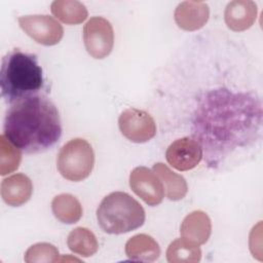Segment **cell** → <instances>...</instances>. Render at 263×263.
<instances>
[{"label": "cell", "mask_w": 263, "mask_h": 263, "mask_svg": "<svg viewBox=\"0 0 263 263\" xmlns=\"http://www.w3.org/2000/svg\"><path fill=\"white\" fill-rule=\"evenodd\" d=\"M3 135L25 153L44 152L61 138L60 113L47 97L39 93L28 97L7 110Z\"/></svg>", "instance_id": "1"}, {"label": "cell", "mask_w": 263, "mask_h": 263, "mask_svg": "<svg viewBox=\"0 0 263 263\" xmlns=\"http://www.w3.org/2000/svg\"><path fill=\"white\" fill-rule=\"evenodd\" d=\"M255 102L246 95H232L227 90L213 92L204 100L200 110L196 113L195 134L201 142L217 139L228 147L238 145L245 139L246 130L255 129Z\"/></svg>", "instance_id": "2"}, {"label": "cell", "mask_w": 263, "mask_h": 263, "mask_svg": "<svg viewBox=\"0 0 263 263\" xmlns=\"http://www.w3.org/2000/svg\"><path fill=\"white\" fill-rule=\"evenodd\" d=\"M43 85V74L36 54L14 48L1 64L0 88L2 99L9 104L37 95Z\"/></svg>", "instance_id": "3"}, {"label": "cell", "mask_w": 263, "mask_h": 263, "mask_svg": "<svg viewBox=\"0 0 263 263\" xmlns=\"http://www.w3.org/2000/svg\"><path fill=\"white\" fill-rule=\"evenodd\" d=\"M146 219L143 206L129 194L115 191L105 196L97 209L99 226L106 233L122 234L141 227Z\"/></svg>", "instance_id": "4"}, {"label": "cell", "mask_w": 263, "mask_h": 263, "mask_svg": "<svg viewBox=\"0 0 263 263\" xmlns=\"http://www.w3.org/2000/svg\"><path fill=\"white\" fill-rule=\"evenodd\" d=\"M95 165V153L91 145L84 139L76 138L67 142L60 150L57 167L69 181L80 182L86 179Z\"/></svg>", "instance_id": "5"}, {"label": "cell", "mask_w": 263, "mask_h": 263, "mask_svg": "<svg viewBox=\"0 0 263 263\" xmlns=\"http://www.w3.org/2000/svg\"><path fill=\"white\" fill-rule=\"evenodd\" d=\"M83 42L86 51L101 60L110 54L114 45V31L111 23L102 17H90L83 28Z\"/></svg>", "instance_id": "6"}, {"label": "cell", "mask_w": 263, "mask_h": 263, "mask_svg": "<svg viewBox=\"0 0 263 263\" xmlns=\"http://www.w3.org/2000/svg\"><path fill=\"white\" fill-rule=\"evenodd\" d=\"M20 27L34 41L51 46L58 44L63 36V26L52 16L45 14L25 15L17 18Z\"/></svg>", "instance_id": "7"}, {"label": "cell", "mask_w": 263, "mask_h": 263, "mask_svg": "<svg viewBox=\"0 0 263 263\" xmlns=\"http://www.w3.org/2000/svg\"><path fill=\"white\" fill-rule=\"evenodd\" d=\"M118 125L121 134L130 142L145 143L156 135V123L146 111L137 108L124 110L119 118Z\"/></svg>", "instance_id": "8"}, {"label": "cell", "mask_w": 263, "mask_h": 263, "mask_svg": "<svg viewBox=\"0 0 263 263\" xmlns=\"http://www.w3.org/2000/svg\"><path fill=\"white\" fill-rule=\"evenodd\" d=\"M129 187L151 206L161 203L164 197V189L159 177L146 166H137L130 172Z\"/></svg>", "instance_id": "9"}, {"label": "cell", "mask_w": 263, "mask_h": 263, "mask_svg": "<svg viewBox=\"0 0 263 263\" xmlns=\"http://www.w3.org/2000/svg\"><path fill=\"white\" fill-rule=\"evenodd\" d=\"M170 165L180 172L194 168L202 158L200 143L191 137H184L173 142L165 152Z\"/></svg>", "instance_id": "10"}, {"label": "cell", "mask_w": 263, "mask_h": 263, "mask_svg": "<svg viewBox=\"0 0 263 263\" xmlns=\"http://www.w3.org/2000/svg\"><path fill=\"white\" fill-rule=\"evenodd\" d=\"M210 16L209 5L198 1L181 2L175 10V22L185 31H196L202 28Z\"/></svg>", "instance_id": "11"}, {"label": "cell", "mask_w": 263, "mask_h": 263, "mask_svg": "<svg viewBox=\"0 0 263 263\" xmlns=\"http://www.w3.org/2000/svg\"><path fill=\"white\" fill-rule=\"evenodd\" d=\"M257 4L254 1L233 0L225 8V23L232 31H246L254 25L257 18Z\"/></svg>", "instance_id": "12"}, {"label": "cell", "mask_w": 263, "mask_h": 263, "mask_svg": "<svg viewBox=\"0 0 263 263\" xmlns=\"http://www.w3.org/2000/svg\"><path fill=\"white\" fill-rule=\"evenodd\" d=\"M33 184L24 174H14L1 182V197L10 206H21L32 196Z\"/></svg>", "instance_id": "13"}, {"label": "cell", "mask_w": 263, "mask_h": 263, "mask_svg": "<svg viewBox=\"0 0 263 263\" xmlns=\"http://www.w3.org/2000/svg\"><path fill=\"white\" fill-rule=\"evenodd\" d=\"M212 233V222L210 217L202 211H193L188 214L180 227L183 238L198 246L204 245Z\"/></svg>", "instance_id": "14"}, {"label": "cell", "mask_w": 263, "mask_h": 263, "mask_svg": "<svg viewBox=\"0 0 263 263\" xmlns=\"http://www.w3.org/2000/svg\"><path fill=\"white\" fill-rule=\"evenodd\" d=\"M125 254L128 259L134 261L153 262L159 258L160 248L152 236L140 233L134 235L126 241Z\"/></svg>", "instance_id": "15"}, {"label": "cell", "mask_w": 263, "mask_h": 263, "mask_svg": "<svg viewBox=\"0 0 263 263\" xmlns=\"http://www.w3.org/2000/svg\"><path fill=\"white\" fill-rule=\"evenodd\" d=\"M152 170L159 177L165 195L170 200H180L185 197L188 192V185L183 176L173 172L166 164L157 162L153 165Z\"/></svg>", "instance_id": "16"}, {"label": "cell", "mask_w": 263, "mask_h": 263, "mask_svg": "<svg viewBox=\"0 0 263 263\" xmlns=\"http://www.w3.org/2000/svg\"><path fill=\"white\" fill-rule=\"evenodd\" d=\"M51 211L54 217L62 223L74 224L78 222L83 214L80 201L72 194L62 193L53 197Z\"/></svg>", "instance_id": "17"}, {"label": "cell", "mask_w": 263, "mask_h": 263, "mask_svg": "<svg viewBox=\"0 0 263 263\" xmlns=\"http://www.w3.org/2000/svg\"><path fill=\"white\" fill-rule=\"evenodd\" d=\"M51 13L67 25H78L83 23L88 11L84 4L77 0H55L50 5Z\"/></svg>", "instance_id": "18"}, {"label": "cell", "mask_w": 263, "mask_h": 263, "mask_svg": "<svg viewBox=\"0 0 263 263\" xmlns=\"http://www.w3.org/2000/svg\"><path fill=\"white\" fill-rule=\"evenodd\" d=\"M68 248L81 257H90L98 252L99 242L88 228L76 227L68 235Z\"/></svg>", "instance_id": "19"}, {"label": "cell", "mask_w": 263, "mask_h": 263, "mask_svg": "<svg viewBox=\"0 0 263 263\" xmlns=\"http://www.w3.org/2000/svg\"><path fill=\"white\" fill-rule=\"evenodd\" d=\"M201 259V250L198 245L185 238L172 241L166 250V260L170 263H195Z\"/></svg>", "instance_id": "20"}, {"label": "cell", "mask_w": 263, "mask_h": 263, "mask_svg": "<svg viewBox=\"0 0 263 263\" xmlns=\"http://www.w3.org/2000/svg\"><path fill=\"white\" fill-rule=\"evenodd\" d=\"M22 160L21 150L9 142L4 135L0 136V174L5 176L18 168Z\"/></svg>", "instance_id": "21"}, {"label": "cell", "mask_w": 263, "mask_h": 263, "mask_svg": "<svg viewBox=\"0 0 263 263\" xmlns=\"http://www.w3.org/2000/svg\"><path fill=\"white\" fill-rule=\"evenodd\" d=\"M59 250L48 242H38L31 246L25 253L27 263H52L59 261Z\"/></svg>", "instance_id": "22"}]
</instances>
